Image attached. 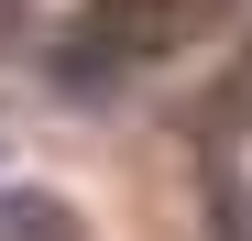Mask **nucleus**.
Segmentation results:
<instances>
[{
	"label": "nucleus",
	"mask_w": 252,
	"mask_h": 241,
	"mask_svg": "<svg viewBox=\"0 0 252 241\" xmlns=\"http://www.w3.org/2000/svg\"><path fill=\"white\" fill-rule=\"evenodd\" d=\"M0 241H88V230H77V209H55V197L0 186Z\"/></svg>",
	"instance_id": "obj_1"
}]
</instances>
